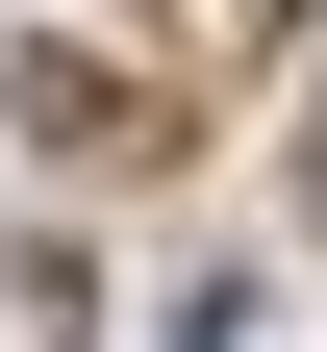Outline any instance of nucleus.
<instances>
[{
	"label": "nucleus",
	"instance_id": "obj_1",
	"mask_svg": "<svg viewBox=\"0 0 327 352\" xmlns=\"http://www.w3.org/2000/svg\"><path fill=\"white\" fill-rule=\"evenodd\" d=\"M176 352H226V302H176Z\"/></svg>",
	"mask_w": 327,
	"mask_h": 352
}]
</instances>
